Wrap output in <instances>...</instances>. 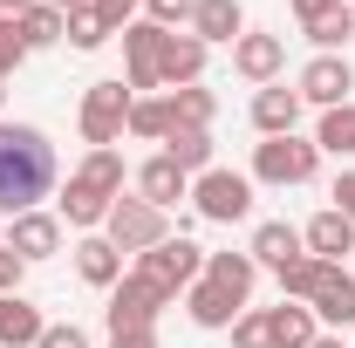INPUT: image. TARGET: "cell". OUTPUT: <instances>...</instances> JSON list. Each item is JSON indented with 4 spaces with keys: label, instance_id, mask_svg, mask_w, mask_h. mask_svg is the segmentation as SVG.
I'll return each mask as SVG.
<instances>
[{
    "label": "cell",
    "instance_id": "30bf717a",
    "mask_svg": "<svg viewBox=\"0 0 355 348\" xmlns=\"http://www.w3.org/2000/svg\"><path fill=\"white\" fill-rule=\"evenodd\" d=\"M164 42H171V28H157V21H130V28H123V62H130V89H164V82H157Z\"/></svg>",
    "mask_w": 355,
    "mask_h": 348
},
{
    "label": "cell",
    "instance_id": "f546056e",
    "mask_svg": "<svg viewBox=\"0 0 355 348\" xmlns=\"http://www.w3.org/2000/svg\"><path fill=\"white\" fill-rule=\"evenodd\" d=\"M130 137L164 143V137H171V96H137L130 103Z\"/></svg>",
    "mask_w": 355,
    "mask_h": 348
},
{
    "label": "cell",
    "instance_id": "e0dca14e",
    "mask_svg": "<svg viewBox=\"0 0 355 348\" xmlns=\"http://www.w3.org/2000/svg\"><path fill=\"white\" fill-rule=\"evenodd\" d=\"M246 253H253V266H287V260H301L308 246H301V225H287V218H260Z\"/></svg>",
    "mask_w": 355,
    "mask_h": 348
},
{
    "label": "cell",
    "instance_id": "5bb4252c",
    "mask_svg": "<svg viewBox=\"0 0 355 348\" xmlns=\"http://www.w3.org/2000/svg\"><path fill=\"white\" fill-rule=\"evenodd\" d=\"M280 62H287V42H280V35H239V42H232V69H239L246 82H260V89L280 76Z\"/></svg>",
    "mask_w": 355,
    "mask_h": 348
},
{
    "label": "cell",
    "instance_id": "52a82bcc",
    "mask_svg": "<svg viewBox=\"0 0 355 348\" xmlns=\"http://www.w3.org/2000/svg\"><path fill=\"white\" fill-rule=\"evenodd\" d=\"M103 239H110L116 253H150L157 239H171V212H157V205H144V198H116L110 218H103Z\"/></svg>",
    "mask_w": 355,
    "mask_h": 348
},
{
    "label": "cell",
    "instance_id": "d6986e66",
    "mask_svg": "<svg viewBox=\"0 0 355 348\" xmlns=\"http://www.w3.org/2000/svg\"><path fill=\"white\" fill-rule=\"evenodd\" d=\"M184 314H191V321H198V328H232V321H239V314H246V307L232 301V294H225V287H212V280H205V273H198V280H191V287H184Z\"/></svg>",
    "mask_w": 355,
    "mask_h": 348
},
{
    "label": "cell",
    "instance_id": "277c9868",
    "mask_svg": "<svg viewBox=\"0 0 355 348\" xmlns=\"http://www.w3.org/2000/svg\"><path fill=\"white\" fill-rule=\"evenodd\" d=\"M130 89L123 82H89L83 89V116H76V123H83V143L89 150H116V143H123V130H130Z\"/></svg>",
    "mask_w": 355,
    "mask_h": 348
},
{
    "label": "cell",
    "instance_id": "3957f363",
    "mask_svg": "<svg viewBox=\"0 0 355 348\" xmlns=\"http://www.w3.org/2000/svg\"><path fill=\"white\" fill-rule=\"evenodd\" d=\"M130 273H137V280H150L164 301H178V294H184V287L205 273V246H191L184 232H171V239H157L150 253H137V266H130Z\"/></svg>",
    "mask_w": 355,
    "mask_h": 348
},
{
    "label": "cell",
    "instance_id": "4316f807",
    "mask_svg": "<svg viewBox=\"0 0 355 348\" xmlns=\"http://www.w3.org/2000/svg\"><path fill=\"white\" fill-rule=\"evenodd\" d=\"M164 157H171L178 171H212V130H171L164 137Z\"/></svg>",
    "mask_w": 355,
    "mask_h": 348
},
{
    "label": "cell",
    "instance_id": "7c38bea8",
    "mask_svg": "<svg viewBox=\"0 0 355 348\" xmlns=\"http://www.w3.org/2000/svg\"><path fill=\"white\" fill-rule=\"evenodd\" d=\"M137 198H144V205H157V212H171L178 198H191V171H178L171 157L157 150L150 164H137Z\"/></svg>",
    "mask_w": 355,
    "mask_h": 348
},
{
    "label": "cell",
    "instance_id": "7402d4cb",
    "mask_svg": "<svg viewBox=\"0 0 355 348\" xmlns=\"http://www.w3.org/2000/svg\"><path fill=\"white\" fill-rule=\"evenodd\" d=\"M76 273H83L89 287H103V294H110V287L123 280V253H116V246H110L103 232H89L83 246H76Z\"/></svg>",
    "mask_w": 355,
    "mask_h": 348
},
{
    "label": "cell",
    "instance_id": "9c48e42d",
    "mask_svg": "<svg viewBox=\"0 0 355 348\" xmlns=\"http://www.w3.org/2000/svg\"><path fill=\"white\" fill-rule=\"evenodd\" d=\"M294 89H301V103H314V110H342L349 89H355V69L342 62V55H314Z\"/></svg>",
    "mask_w": 355,
    "mask_h": 348
},
{
    "label": "cell",
    "instance_id": "484cf974",
    "mask_svg": "<svg viewBox=\"0 0 355 348\" xmlns=\"http://www.w3.org/2000/svg\"><path fill=\"white\" fill-rule=\"evenodd\" d=\"M21 42H28V55H35V48L69 42V14H62V7H48V0H35V7L21 14Z\"/></svg>",
    "mask_w": 355,
    "mask_h": 348
},
{
    "label": "cell",
    "instance_id": "1f68e13d",
    "mask_svg": "<svg viewBox=\"0 0 355 348\" xmlns=\"http://www.w3.org/2000/svg\"><path fill=\"white\" fill-rule=\"evenodd\" d=\"M103 42H110L103 14H96V7H76V14H69V48H83V55H96Z\"/></svg>",
    "mask_w": 355,
    "mask_h": 348
},
{
    "label": "cell",
    "instance_id": "ffe728a7",
    "mask_svg": "<svg viewBox=\"0 0 355 348\" xmlns=\"http://www.w3.org/2000/svg\"><path fill=\"white\" fill-rule=\"evenodd\" d=\"M184 35H198L205 48L212 42H239V35H246V14H239V0H198Z\"/></svg>",
    "mask_w": 355,
    "mask_h": 348
},
{
    "label": "cell",
    "instance_id": "cb8c5ba5",
    "mask_svg": "<svg viewBox=\"0 0 355 348\" xmlns=\"http://www.w3.org/2000/svg\"><path fill=\"white\" fill-rule=\"evenodd\" d=\"M205 280H212V287H225L232 301L246 307L253 280H260V266H253V253H205Z\"/></svg>",
    "mask_w": 355,
    "mask_h": 348
},
{
    "label": "cell",
    "instance_id": "d590c367",
    "mask_svg": "<svg viewBox=\"0 0 355 348\" xmlns=\"http://www.w3.org/2000/svg\"><path fill=\"white\" fill-rule=\"evenodd\" d=\"M89 7L103 14V28H110V35H123V28L137 21V7H144V0H89Z\"/></svg>",
    "mask_w": 355,
    "mask_h": 348
},
{
    "label": "cell",
    "instance_id": "8992f818",
    "mask_svg": "<svg viewBox=\"0 0 355 348\" xmlns=\"http://www.w3.org/2000/svg\"><path fill=\"white\" fill-rule=\"evenodd\" d=\"M191 205H198V218H212V225H239V218L253 212V177L212 164V171L191 177Z\"/></svg>",
    "mask_w": 355,
    "mask_h": 348
},
{
    "label": "cell",
    "instance_id": "ab89813d",
    "mask_svg": "<svg viewBox=\"0 0 355 348\" xmlns=\"http://www.w3.org/2000/svg\"><path fill=\"white\" fill-rule=\"evenodd\" d=\"M335 212L355 225V171H342V177H335Z\"/></svg>",
    "mask_w": 355,
    "mask_h": 348
},
{
    "label": "cell",
    "instance_id": "ac0fdd59",
    "mask_svg": "<svg viewBox=\"0 0 355 348\" xmlns=\"http://www.w3.org/2000/svg\"><path fill=\"white\" fill-rule=\"evenodd\" d=\"M48 335L42 307L28 301V294H0V348H35Z\"/></svg>",
    "mask_w": 355,
    "mask_h": 348
},
{
    "label": "cell",
    "instance_id": "e575fe53",
    "mask_svg": "<svg viewBox=\"0 0 355 348\" xmlns=\"http://www.w3.org/2000/svg\"><path fill=\"white\" fill-rule=\"evenodd\" d=\"M191 7H198V0H144V21H157V28H191Z\"/></svg>",
    "mask_w": 355,
    "mask_h": 348
},
{
    "label": "cell",
    "instance_id": "b9f144b4",
    "mask_svg": "<svg viewBox=\"0 0 355 348\" xmlns=\"http://www.w3.org/2000/svg\"><path fill=\"white\" fill-rule=\"evenodd\" d=\"M28 7H35V0H0V14H7V21H21Z\"/></svg>",
    "mask_w": 355,
    "mask_h": 348
},
{
    "label": "cell",
    "instance_id": "8d00e7d4",
    "mask_svg": "<svg viewBox=\"0 0 355 348\" xmlns=\"http://www.w3.org/2000/svg\"><path fill=\"white\" fill-rule=\"evenodd\" d=\"M35 348H89V335L76 328V321H48V335H42Z\"/></svg>",
    "mask_w": 355,
    "mask_h": 348
},
{
    "label": "cell",
    "instance_id": "7bdbcfd3",
    "mask_svg": "<svg viewBox=\"0 0 355 348\" xmlns=\"http://www.w3.org/2000/svg\"><path fill=\"white\" fill-rule=\"evenodd\" d=\"M308 348H342V335H314V342Z\"/></svg>",
    "mask_w": 355,
    "mask_h": 348
},
{
    "label": "cell",
    "instance_id": "603a6c76",
    "mask_svg": "<svg viewBox=\"0 0 355 348\" xmlns=\"http://www.w3.org/2000/svg\"><path fill=\"white\" fill-rule=\"evenodd\" d=\"M266 328H273V348H308L314 335H321V321H314L308 301H280L266 307Z\"/></svg>",
    "mask_w": 355,
    "mask_h": 348
},
{
    "label": "cell",
    "instance_id": "2e32d148",
    "mask_svg": "<svg viewBox=\"0 0 355 348\" xmlns=\"http://www.w3.org/2000/svg\"><path fill=\"white\" fill-rule=\"evenodd\" d=\"M253 123H260V137H294V123H301V89L266 82L253 96Z\"/></svg>",
    "mask_w": 355,
    "mask_h": 348
},
{
    "label": "cell",
    "instance_id": "ba28073f",
    "mask_svg": "<svg viewBox=\"0 0 355 348\" xmlns=\"http://www.w3.org/2000/svg\"><path fill=\"white\" fill-rule=\"evenodd\" d=\"M164 294L150 287V280H137L123 273L116 287H110V307H103V321H110V335H137V328H157V314H164Z\"/></svg>",
    "mask_w": 355,
    "mask_h": 348
},
{
    "label": "cell",
    "instance_id": "f1b7e54d",
    "mask_svg": "<svg viewBox=\"0 0 355 348\" xmlns=\"http://www.w3.org/2000/svg\"><path fill=\"white\" fill-rule=\"evenodd\" d=\"M314 150H328V157H355V103H342V110H321Z\"/></svg>",
    "mask_w": 355,
    "mask_h": 348
},
{
    "label": "cell",
    "instance_id": "7a4b0ae2",
    "mask_svg": "<svg viewBox=\"0 0 355 348\" xmlns=\"http://www.w3.org/2000/svg\"><path fill=\"white\" fill-rule=\"evenodd\" d=\"M123 198V150H89L83 164L69 171V184H62V225H103L110 218V205Z\"/></svg>",
    "mask_w": 355,
    "mask_h": 348
},
{
    "label": "cell",
    "instance_id": "9a60e30c",
    "mask_svg": "<svg viewBox=\"0 0 355 348\" xmlns=\"http://www.w3.org/2000/svg\"><path fill=\"white\" fill-rule=\"evenodd\" d=\"M308 307H314V321H328V328H349V321H355V273H349V266H328Z\"/></svg>",
    "mask_w": 355,
    "mask_h": 348
},
{
    "label": "cell",
    "instance_id": "60d3db41",
    "mask_svg": "<svg viewBox=\"0 0 355 348\" xmlns=\"http://www.w3.org/2000/svg\"><path fill=\"white\" fill-rule=\"evenodd\" d=\"M110 348H157V328H137V335H110Z\"/></svg>",
    "mask_w": 355,
    "mask_h": 348
},
{
    "label": "cell",
    "instance_id": "ee69618b",
    "mask_svg": "<svg viewBox=\"0 0 355 348\" xmlns=\"http://www.w3.org/2000/svg\"><path fill=\"white\" fill-rule=\"evenodd\" d=\"M48 7H62V14H76V7H89V0H48Z\"/></svg>",
    "mask_w": 355,
    "mask_h": 348
},
{
    "label": "cell",
    "instance_id": "836d02e7",
    "mask_svg": "<svg viewBox=\"0 0 355 348\" xmlns=\"http://www.w3.org/2000/svg\"><path fill=\"white\" fill-rule=\"evenodd\" d=\"M28 62V42H21V21L0 14V82H14V69Z\"/></svg>",
    "mask_w": 355,
    "mask_h": 348
},
{
    "label": "cell",
    "instance_id": "4dcf8cb0",
    "mask_svg": "<svg viewBox=\"0 0 355 348\" xmlns=\"http://www.w3.org/2000/svg\"><path fill=\"white\" fill-rule=\"evenodd\" d=\"M349 35H355V7H335V14H321V21L308 28V42L321 48V55H342Z\"/></svg>",
    "mask_w": 355,
    "mask_h": 348
},
{
    "label": "cell",
    "instance_id": "8fae6325",
    "mask_svg": "<svg viewBox=\"0 0 355 348\" xmlns=\"http://www.w3.org/2000/svg\"><path fill=\"white\" fill-rule=\"evenodd\" d=\"M7 253H21V260H55V253H62V212L7 218Z\"/></svg>",
    "mask_w": 355,
    "mask_h": 348
},
{
    "label": "cell",
    "instance_id": "4fadbf2b",
    "mask_svg": "<svg viewBox=\"0 0 355 348\" xmlns=\"http://www.w3.org/2000/svg\"><path fill=\"white\" fill-rule=\"evenodd\" d=\"M301 246H308L314 260H328V266H342L355 253V225L342 212H335V205H328V212H314L308 225H301Z\"/></svg>",
    "mask_w": 355,
    "mask_h": 348
},
{
    "label": "cell",
    "instance_id": "44dd1931",
    "mask_svg": "<svg viewBox=\"0 0 355 348\" xmlns=\"http://www.w3.org/2000/svg\"><path fill=\"white\" fill-rule=\"evenodd\" d=\"M198 76H205V42H198V35H171V42H164V62H157V82L164 89H191Z\"/></svg>",
    "mask_w": 355,
    "mask_h": 348
},
{
    "label": "cell",
    "instance_id": "d6a6232c",
    "mask_svg": "<svg viewBox=\"0 0 355 348\" xmlns=\"http://www.w3.org/2000/svg\"><path fill=\"white\" fill-rule=\"evenodd\" d=\"M232 348H273V328H266V307H246L232 321Z\"/></svg>",
    "mask_w": 355,
    "mask_h": 348
},
{
    "label": "cell",
    "instance_id": "5b68a950",
    "mask_svg": "<svg viewBox=\"0 0 355 348\" xmlns=\"http://www.w3.org/2000/svg\"><path fill=\"white\" fill-rule=\"evenodd\" d=\"M321 171V150H314V137H266L253 143V184H308Z\"/></svg>",
    "mask_w": 355,
    "mask_h": 348
},
{
    "label": "cell",
    "instance_id": "d4e9b609",
    "mask_svg": "<svg viewBox=\"0 0 355 348\" xmlns=\"http://www.w3.org/2000/svg\"><path fill=\"white\" fill-rule=\"evenodd\" d=\"M212 116H219V96L212 89H171V130H212Z\"/></svg>",
    "mask_w": 355,
    "mask_h": 348
},
{
    "label": "cell",
    "instance_id": "f35d334b",
    "mask_svg": "<svg viewBox=\"0 0 355 348\" xmlns=\"http://www.w3.org/2000/svg\"><path fill=\"white\" fill-rule=\"evenodd\" d=\"M335 7H349V0H294V21L314 28V21H321V14H335Z\"/></svg>",
    "mask_w": 355,
    "mask_h": 348
},
{
    "label": "cell",
    "instance_id": "6da1fadb",
    "mask_svg": "<svg viewBox=\"0 0 355 348\" xmlns=\"http://www.w3.org/2000/svg\"><path fill=\"white\" fill-rule=\"evenodd\" d=\"M55 191V143L35 123H0V212L21 218Z\"/></svg>",
    "mask_w": 355,
    "mask_h": 348
},
{
    "label": "cell",
    "instance_id": "83f0119b",
    "mask_svg": "<svg viewBox=\"0 0 355 348\" xmlns=\"http://www.w3.org/2000/svg\"><path fill=\"white\" fill-rule=\"evenodd\" d=\"M321 273H328V260H314V253H301V260H287V266H273V280H280V301H314Z\"/></svg>",
    "mask_w": 355,
    "mask_h": 348
},
{
    "label": "cell",
    "instance_id": "74e56055",
    "mask_svg": "<svg viewBox=\"0 0 355 348\" xmlns=\"http://www.w3.org/2000/svg\"><path fill=\"white\" fill-rule=\"evenodd\" d=\"M21 273H28V260L0 246V294H21Z\"/></svg>",
    "mask_w": 355,
    "mask_h": 348
},
{
    "label": "cell",
    "instance_id": "f6af8a7d",
    "mask_svg": "<svg viewBox=\"0 0 355 348\" xmlns=\"http://www.w3.org/2000/svg\"><path fill=\"white\" fill-rule=\"evenodd\" d=\"M0 96H7V82H0Z\"/></svg>",
    "mask_w": 355,
    "mask_h": 348
}]
</instances>
